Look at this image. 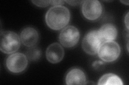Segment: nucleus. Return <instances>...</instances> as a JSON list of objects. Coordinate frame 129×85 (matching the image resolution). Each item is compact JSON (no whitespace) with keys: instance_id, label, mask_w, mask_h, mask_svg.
<instances>
[{"instance_id":"1","label":"nucleus","mask_w":129,"mask_h":85,"mask_svg":"<svg viewBox=\"0 0 129 85\" xmlns=\"http://www.w3.org/2000/svg\"><path fill=\"white\" fill-rule=\"evenodd\" d=\"M71 18L70 12L62 5L53 6L48 10L45 15V21L48 27L59 30L65 27Z\"/></svg>"},{"instance_id":"2","label":"nucleus","mask_w":129,"mask_h":85,"mask_svg":"<svg viewBox=\"0 0 129 85\" xmlns=\"http://www.w3.org/2000/svg\"><path fill=\"white\" fill-rule=\"evenodd\" d=\"M0 42V49L6 54L14 53L21 46V39L19 36L11 31H1Z\"/></svg>"},{"instance_id":"3","label":"nucleus","mask_w":129,"mask_h":85,"mask_svg":"<svg viewBox=\"0 0 129 85\" xmlns=\"http://www.w3.org/2000/svg\"><path fill=\"white\" fill-rule=\"evenodd\" d=\"M98 53L99 57L104 62H112L119 58L120 47L114 41L104 42L100 47Z\"/></svg>"},{"instance_id":"4","label":"nucleus","mask_w":129,"mask_h":85,"mask_svg":"<svg viewBox=\"0 0 129 85\" xmlns=\"http://www.w3.org/2000/svg\"><path fill=\"white\" fill-rule=\"evenodd\" d=\"M103 43L99 34L98 30L90 31L84 36L82 43L83 51L89 55L98 53L100 47Z\"/></svg>"},{"instance_id":"5","label":"nucleus","mask_w":129,"mask_h":85,"mask_svg":"<svg viewBox=\"0 0 129 85\" xmlns=\"http://www.w3.org/2000/svg\"><path fill=\"white\" fill-rule=\"evenodd\" d=\"M6 64L8 70L14 74H19L26 69L28 59L26 55L21 53H16L8 56Z\"/></svg>"},{"instance_id":"6","label":"nucleus","mask_w":129,"mask_h":85,"mask_svg":"<svg viewBox=\"0 0 129 85\" xmlns=\"http://www.w3.org/2000/svg\"><path fill=\"white\" fill-rule=\"evenodd\" d=\"M80 39V32L74 26L64 27L60 33L59 40L61 45L67 48L75 46Z\"/></svg>"},{"instance_id":"7","label":"nucleus","mask_w":129,"mask_h":85,"mask_svg":"<svg viewBox=\"0 0 129 85\" xmlns=\"http://www.w3.org/2000/svg\"><path fill=\"white\" fill-rule=\"evenodd\" d=\"M82 12L84 17L89 20L99 19L103 12V7L99 1L88 0L82 2Z\"/></svg>"},{"instance_id":"8","label":"nucleus","mask_w":129,"mask_h":85,"mask_svg":"<svg viewBox=\"0 0 129 85\" xmlns=\"http://www.w3.org/2000/svg\"><path fill=\"white\" fill-rule=\"evenodd\" d=\"M64 55V51L63 47L57 43L51 44L46 50V59L51 63L55 64L61 61Z\"/></svg>"},{"instance_id":"9","label":"nucleus","mask_w":129,"mask_h":85,"mask_svg":"<svg viewBox=\"0 0 129 85\" xmlns=\"http://www.w3.org/2000/svg\"><path fill=\"white\" fill-rule=\"evenodd\" d=\"M20 39L24 45L27 47L35 46L38 42L39 34L35 28L27 27L21 31Z\"/></svg>"},{"instance_id":"10","label":"nucleus","mask_w":129,"mask_h":85,"mask_svg":"<svg viewBox=\"0 0 129 85\" xmlns=\"http://www.w3.org/2000/svg\"><path fill=\"white\" fill-rule=\"evenodd\" d=\"M66 83L68 85H86V76L80 69L73 68L67 73L66 77Z\"/></svg>"},{"instance_id":"11","label":"nucleus","mask_w":129,"mask_h":85,"mask_svg":"<svg viewBox=\"0 0 129 85\" xmlns=\"http://www.w3.org/2000/svg\"><path fill=\"white\" fill-rule=\"evenodd\" d=\"M98 31L103 43L114 41L116 39L118 34L116 27L111 23L105 24L100 28Z\"/></svg>"},{"instance_id":"12","label":"nucleus","mask_w":129,"mask_h":85,"mask_svg":"<svg viewBox=\"0 0 129 85\" xmlns=\"http://www.w3.org/2000/svg\"><path fill=\"white\" fill-rule=\"evenodd\" d=\"M124 84L122 80L119 76L114 74H107L101 77L99 80L98 85H123Z\"/></svg>"},{"instance_id":"13","label":"nucleus","mask_w":129,"mask_h":85,"mask_svg":"<svg viewBox=\"0 0 129 85\" xmlns=\"http://www.w3.org/2000/svg\"><path fill=\"white\" fill-rule=\"evenodd\" d=\"M26 56L30 61H36L40 59L42 56V52L37 46L29 47L26 52Z\"/></svg>"},{"instance_id":"14","label":"nucleus","mask_w":129,"mask_h":85,"mask_svg":"<svg viewBox=\"0 0 129 85\" xmlns=\"http://www.w3.org/2000/svg\"><path fill=\"white\" fill-rule=\"evenodd\" d=\"M32 2L37 6L41 7H46L51 4V1H32Z\"/></svg>"},{"instance_id":"15","label":"nucleus","mask_w":129,"mask_h":85,"mask_svg":"<svg viewBox=\"0 0 129 85\" xmlns=\"http://www.w3.org/2000/svg\"><path fill=\"white\" fill-rule=\"evenodd\" d=\"M104 64V63L101 61H95L92 63V66L96 69H98L100 68H103Z\"/></svg>"},{"instance_id":"16","label":"nucleus","mask_w":129,"mask_h":85,"mask_svg":"<svg viewBox=\"0 0 129 85\" xmlns=\"http://www.w3.org/2000/svg\"><path fill=\"white\" fill-rule=\"evenodd\" d=\"M64 2L63 1H51L50 4L54 5V6H57V5H61V4Z\"/></svg>"},{"instance_id":"17","label":"nucleus","mask_w":129,"mask_h":85,"mask_svg":"<svg viewBox=\"0 0 129 85\" xmlns=\"http://www.w3.org/2000/svg\"><path fill=\"white\" fill-rule=\"evenodd\" d=\"M65 2L71 5L75 6V5H77L79 4L80 3H82L83 1H66Z\"/></svg>"},{"instance_id":"18","label":"nucleus","mask_w":129,"mask_h":85,"mask_svg":"<svg viewBox=\"0 0 129 85\" xmlns=\"http://www.w3.org/2000/svg\"><path fill=\"white\" fill-rule=\"evenodd\" d=\"M125 23L127 29H128V13H127L125 17Z\"/></svg>"},{"instance_id":"19","label":"nucleus","mask_w":129,"mask_h":85,"mask_svg":"<svg viewBox=\"0 0 129 85\" xmlns=\"http://www.w3.org/2000/svg\"><path fill=\"white\" fill-rule=\"evenodd\" d=\"M120 2H122V3H124V4H126V5H128V1H120Z\"/></svg>"}]
</instances>
